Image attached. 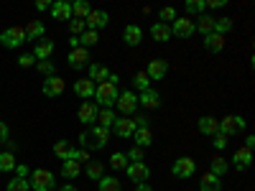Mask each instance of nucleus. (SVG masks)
<instances>
[{"mask_svg": "<svg viewBox=\"0 0 255 191\" xmlns=\"http://www.w3.org/2000/svg\"><path fill=\"white\" fill-rule=\"evenodd\" d=\"M110 140V130L108 127H100V125H90V130H84L79 135V143L84 151H102Z\"/></svg>", "mask_w": 255, "mask_h": 191, "instance_id": "nucleus-1", "label": "nucleus"}, {"mask_svg": "<svg viewBox=\"0 0 255 191\" xmlns=\"http://www.w3.org/2000/svg\"><path fill=\"white\" fill-rule=\"evenodd\" d=\"M28 184L33 191H54L56 189V176L46 168H36V171L28 174Z\"/></svg>", "mask_w": 255, "mask_h": 191, "instance_id": "nucleus-2", "label": "nucleus"}, {"mask_svg": "<svg viewBox=\"0 0 255 191\" xmlns=\"http://www.w3.org/2000/svg\"><path fill=\"white\" fill-rule=\"evenodd\" d=\"M95 97H97L95 104H102V110H113V104L118 102V87L113 82H100L95 87Z\"/></svg>", "mask_w": 255, "mask_h": 191, "instance_id": "nucleus-3", "label": "nucleus"}, {"mask_svg": "<svg viewBox=\"0 0 255 191\" xmlns=\"http://www.w3.org/2000/svg\"><path fill=\"white\" fill-rule=\"evenodd\" d=\"M245 127H248V122H245V117H240V115H227V117L220 120V133L227 135V138L240 135Z\"/></svg>", "mask_w": 255, "mask_h": 191, "instance_id": "nucleus-4", "label": "nucleus"}, {"mask_svg": "<svg viewBox=\"0 0 255 191\" xmlns=\"http://www.w3.org/2000/svg\"><path fill=\"white\" fill-rule=\"evenodd\" d=\"M0 44H3L5 49H18L26 44V33L20 26H13V28H5L3 33H0Z\"/></svg>", "mask_w": 255, "mask_h": 191, "instance_id": "nucleus-5", "label": "nucleus"}, {"mask_svg": "<svg viewBox=\"0 0 255 191\" xmlns=\"http://www.w3.org/2000/svg\"><path fill=\"white\" fill-rule=\"evenodd\" d=\"M171 174H174L176 179H191V176L197 174V163H194V158H189V156L176 158V163L171 166Z\"/></svg>", "mask_w": 255, "mask_h": 191, "instance_id": "nucleus-6", "label": "nucleus"}, {"mask_svg": "<svg viewBox=\"0 0 255 191\" xmlns=\"http://www.w3.org/2000/svg\"><path fill=\"white\" fill-rule=\"evenodd\" d=\"M197 31H194V18L189 15H176L174 26H171V36H179V38H191Z\"/></svg>", "mask_w": 255, "mask_h": 191, "instance_id": "nucleus-7", "label": "nucleus"}, {"mask_svg": "<svg viewBox=\"0 0 255 191\" xmlns=\"http://www.w3.org/2000/svg\"><path fill=\"white\" fill-rule=\"evenodd\" d=\"M115 104H118V112L123 117H128V115H133L138 110V97H135V92H120Z\"/></svg>", "mask_w": 255, "mask_h": 191, "instance_id": "nucleus-8", "label": "nucleus"}, {"mask_svg": "<svg viewBox=\"0 0 255 191\" xmlns=\"http://www.w3.org/2000/svg\"><path fill=\"white\" fill-rule=\"evenodd\" d=\"M125 174H128V179L138 186V184H145L148 179H151V168H148L145 163H128Z\"/></svg>", "mask_w": 255, "mask_h": 191, "instance_id": "nucleus-9", "label": "nucleus"}, {"mask_svg": "<svg viewBox=\"0 0 255 191\" xmlns=\"http://www.w3.org/2000/svg\"><path fill=\"white\" fill-rule=\"evenodd\" d=\"M67 61H69V67H72L74 72H79V69H84V67H90V51L82 49V46H77V49L69 51Z\"/></svg>", "mask_w": 255, "mask_h": 191, "instance_id": "nucleus-10", "label": "nucleus"}, {"mask_svg": "<svg viewBox=\"0 0 255 191\" xmlns=\"http://www.w3.org/2000/svg\"><path fill=\"white\" fill-rule=\"evenodd\" d=\"M110 23V15L105 10H90V15L84 18V26H87V31H100Z\"/></svg>", "mask_w": 255, "mask_h": 191, "instance_id": "nucleus-11", "label": "nucleus"}, {"mask_svg": "<svg viewBox=\"0 0 255 191\" xmlns=\"http://www.w3.org/2000/svg\"><path fill=\"white\" fill-rule=\"evenodd\" d=\"M166 72H168V61H166V59H153V61H148L145 74H148V79H151V82H161V79L166 77Z\"/></svg>", "mask_w": 255, "mask_h": 191, "instance_id": "nucleus-12", "label": "nucleus"}, {"mask_svg": "<svg viewBox=\"0 0 255 191\" xmlns=\"http://www.w3.org/2000/svg\"><path fill=\"white\" fill-rule=\"evenodd\" d=\"M113 130H115L118 138H133V133H135V122H133L130 117H118L115 125H113Z\"/></svg>", "mask_w": 255, "mask_h": 191, "instance_id": "nucleus-13", "label": "nucleus"}, {"mask_svg": "<svg viewBox=\"0 0 255 191\" xmlns=\"http://www.w3.org/2000/svg\"><path fill=\"white\" fill-rule=\"evenodd\" d=\"M97 104L95 102H82V107H79V122H84V125H95L97 122Z\"/></svg>", "mask_w": 255, "mask_h": 191, "instance_id": "nucleus-14", "label": "nucleus"}, {"mask_svg": "<svg viewBox=\"0 0 255 191\" xmlns=\"http://www.w3.org/2000/svg\"><path fill=\"white\" fill-rule=\"evenodd\" d=\"M64 87H67V84H64V79L56 77V74L44 79V95H46V97H59V95L64 92Z\"/></svg>", "mask_w": 255, "mask_h": 191, "instance_id": "nucleus-15", "label": "nucleus"}, {"mask_svg": "<svg viewBox=\"0 0 255 191\" xmlns=\"http://www.w3.org/2000/svg\"><path fill=\"white\" fill-rule=\"evenodd\" d=\"M95 87H97V84L90 82L87 77H84V79H77V82H74V95L82 97V99H92V97H95Z\"/></svg>", "mask_w": 255, "mask_h": 191, "instance_id": "nucleus-16", "label": "nucleus"}, {"mask_svg": "<svg viewBox=\"0 0 255 191\" xmlns=\"http://www.w3.org/2000/svg\"><path fill=\"white\" fill-rule=\"evenodd\" d=\"M232 163H235V168L238 171H245V168H250V163H253V151L250 148H238L235 151V156H232Z\"/></svg>", "mask_w": 255, "mask_h": 191, "instance_id": "nucleus-17", "label": "nucleus"}, {"mask_svg": "<svg viewBox=\"0 0 255 191\" xmlns=\"http://www.w3.org/2000/svg\"><path fill=\"white\" fill-rule=\"evenodd\" d=\"M199 133L202 135H217L220 133V120L217 117H212V115H204V117H199Z\"/></svg>", "mask_w": 255, "mask_h": 191, "instance_id": "nucleus-18", "label": "nucleus"}, {"mask_svg": "<svg viewBox=\"0 0 255 191\" xmlns=\"http://www.w3.org/2000/svg\"><path fill=\"white\" fill-rule=\"evenodd\" d=\"M51 15H54V20H72V3L56 0V3L51 5Z\"/></svg>", "mask_w": 255, "mask_h": 191, "instance_id": "nucleus-19", "label": "nucleus"}, {"mask_svg": "<svg viewBox=\"0 0 255 191\" xmlns=\"http://www.w3.org/2000/svg\"><path fill=\"white\" fill-rule=\"evenodd\" d=\"M54 156L61 161H74V145L69 140H56L54 143Z\"/></svg>", "mask_w": 255, "mask_h": 191, "instance_id": "nucleus-20", "label": "nucleus"}, {"mask_svg": "<svg viewBox=\"0 0 255 191\" xmlns=\"http://www.w3.org/2000/svg\"><path fill=\"white\" fill-rule=\"evenodd\" d=\"M138 104H143V107H148V110H156V107H161V95L156 90H145V92H140Z\"/></svg>", "mask_w": 255, "mask_h": 191, "instance_id": "nucleus-21", "label": "nucleus"}, {"mask_svg": "<svg viewBox=\"0 0 255 191\" xmlns=\"http://www.w3.org/2000/svg\"><path fill=\"white\" fill-rule=\"evenodd\" d=\"M123 41H125L128 46H138L140 41H143V31H140V26H135V23L125 26V31H123Z\"/></svg>", "mask_w": 255, "mask_h": 191, "instance_id": "nucleus-22", "label": "nucleus"}, {"mask_svg": "<svg viewBox=\"0 0 255 191\" xmlns=\"http://www.w3.org/2000/svg\"><path fill=\"white\" fill-rule=\"evenodd\" d=\"M199 189L202 191H222V181H220V176L207 171V174L199 176Z\"/></svg>", "mask_w": 255, "mask_h": 191, "instance_id": "nucleus-23", "label": "nucleus"}, {"mask_svg": "<svg viewBox=\"0 0 255 191\" xmlns=\"http://www.w3.org/2000/svg\"><path fill=\"white\" fill-rule=\"evenodd\" d=\"M133 140H135L138 148H148V145L153 143V130H151V127H135Z\"/></svg>", "mask_w": 255, "mask_h": 191, "instance_id": "nucleus-24", "label": "nucleus"}, {"mask_svg": "<svg viewBox=\"0 0 255 191\" xmlns=\"http://www.w3.org/2000/svg\"><path fill=\"white\" fill-rule=\"evenodd\" d=\"M204 49L212 51V54H220V51L225 49V36H220V33H209V36H204Z\"/></svg>", "mask_w": 255, "mask_h": 191, "instance_id": "nucleus-25", "label": "nucleus"}, {"mask_svg": "<svg viewBox=\"0 0 255 191\" xmlns=\"http://www.w3.org/2000/svg\"><path fill=\"white\" fill-rule=\"evenodd\" d=\"M194 31H199L202 36L215 33V18H212V15H199V18L194 20Z\"/></svg>", "mask_w": 255, "mask_h": 191, "instance_id": "nucleus-26", "label": "nucleus"}, {"mask_svg": "<svg viewBox=\"0 0 255 191\" xmlns=\"http://www.w3.org/2000/svg\"><path fill=\"white\" fill-rule=\"evenodd\" d=\"M90 82H108V77H110V69L105 67V64H90Z\"/></svg>", "mask_w": 255, "mask_h": 191, "instance_id": "nucleus-27", "label": "nucleus"}, {"mask_svg": "<svg viewBox=\"0 0 255 191\" xmlns=\"http://www.w3.org/2000/svg\"><path fill=\"white\" fill-rule=\"evenodd\" d=\"M151 38L158 41V44L168 41V38H171V26H166V23H153V26H151Z\"/></svg>", "mask_w": 255, "mask_h": 191, "instance_id": "nucleus-28", "label": "nucleus"}, {"mask_svg": "<svg viewBox=\"0 0 255 191\" xmlns=\"http://www.w3.org/2000/svg\"><path fill=\"white\" fill-rule=\"evenodd\" d=\"M79 174H82V166L77 161H64L61 163V176L67 179V181H74Z\"/></svg>", "mask_w": 255, "mask_h": 191, "instance_id": "nucleus-29", "label": "nucleus"}, {"mask_svg": "<svg viewBox=\"0 0 255 191\" xmlns=\"http://www.w3.org/2000/svg\"><path fill=\"white\" fill-rule=\"evenodd\" d=\"M51 54H54V41H38L36 44V51H33L36 61H46Z\"/></svg>", "mask_w": 255, "mask_h": 191, "instance_id": "nucleus-30", "label": "nucleus"}, {"mask_svg": "<svg viewBox=\"0 0 255 191\" xmlns=\"http://www.w3.org/2000/svg\"><path fill=\"white\" fill-rule=\"evenodd\" d=\"M227 168H230V166H227V161H225L222 156H212V158H209V174H215V176L222 179V176L227 174Z\"/></svg>", "mask_w": 255, "mask_h": 191, "instance_id": "nucleus-31", "label": "nucleus"}, {"mask_svg": "<svg viewBox=\"0 0 255 191\" xmlns=\"http://www.w3.org/2000/svg\"><path fill=\"white\" fill-rule=\"evenodd\" d=\"M23 33H26V44L28 41H36V38L44 36V23H41V20H31V23L23 28Z\"/></svg>", "mask_w": 255, "mask_h": 191, "instance_id": "nucleus-32", "label": "nucleus"}, {"mask_svg": "<svg viewBox=\"0 0 255 191\" xmlns=\"http://www.w3.org/2000/svg\"><path fill=\"white\" fill-rule=\"evenodd\" d=\"M115 120H118L115 110H100V112H97V122H95V125H100V127H108V130H113Z\"/></svg>", "mask_w": 255, "mask_h": 191, "instance_id": "nucleus-33", "label": "nucleus"}, {"mask_svg": "<svg viewBox=\"0 0 255 191\" xmlns=\"http://www.w3.org/2000/svg\"><path fill=\"white\" fill-rule=\"evenodd\" d=\"M90 10H92V5L87 3V0H77V3H72V18H77V20H84L90 15Z\"/></svg>", "mask_w": 255, "mask_h": 191, "instance_id": "nucleus-34", "label": "nucleus"}, {"mask_svg": "<svg viewBox=\"0 0 255 191\" xmlns=\"http://www.w3.org/2000/svg\"><path fill=\"white\" fill-rule=\"evenodd\" d=\"M15 153H8V151H3L0 153V174H8V171H15Z\"/></svg>", "mask_w": 255, "mask_h": 191, "instance_id": "nucleus-35", "label": "nucleus"}, {"mask_svg": "<svg viewBox=\"0 0 255 191\" xmlns=\"http://www.w3.org/2000/svg\"><path fill=\"white\" fill-rule=\"evenodd\" d=\"M232 28H235V20L232 18H215V33H220V36H225V33H230Z\"/></svg>", "mask_w": 255, "mask_h": 191, "instance_id": "nucleus-36", "label": "nucleus"}, {"mask_svg": "<svg viewBox=\"0 0 255 191\" xmlns=\"http://www.w3.org/2000/svg\"><path fill=\"white\" fill-rule=\"evenodd\" d=\"M5 191H31V184H28V179H23V176H15V179H10V181L5 184Z\"/></svg>", "mask_w": 255, "mask_h": 191, "instance_id": "nucleus-37", "label": "nucleus"}, {"mask_svg": "<svg viewBox=\"0 0 255 191\" xmlns=\"http://www.w3.org/2000/svg\"><path fill=\"white\" fill-rule=\"evenodd\" d=\"M97 189H100V191H123L120 181L113 179V176H102V179L97 181Z\"/></svg>", "mask_w": 255, "mask_h": 191, "instance_id": "nucleus-38", "label": "nucleus"}, {"mask_svg": "<svg viewBox=\"0 0 255 191\" xmlns=\"http://www.w3.org/2000/svg\"><path fill=\"white\" fill-rule=\"evenodd\" d=\"M87 176H90L92 181H100V179L105 176V166H102L100 161H90V163H87Z\"/></svg>", "mask_w": 255, "mask_h": 191, "instance_id": "nucleus-39", "label": "nucleus"}, {"mask_svg": "<svg viewBox=\"0 0 255 191\" xmlns=\"http://www.w3.org/2000/svg\"><path fill=\"white\" fill-rule=\"evenodd\" d=\"M97 41H100V33H97V31H84V33L79 36V46L87 49V46H95Z\"/></svg>", "mask_w": 255, "mask_h": 191, "instance_id": "nucleus-40", "label": "nucleus"}, {"mask_svg": "<svg viewBox=\"0 0 255 191\" xmlns=\"http://www.w3.org/2000/svg\"><path fill=\"white\" fill-rule=\"evenodd\" d=\"M133 84L138 87V92L151 90V79H148V74H145V72H135V77H133Z\"/></svg>", "mask_w": 255, "mask_h": 191, "instance_id": "nucleus-41", "label": "nucleus"}, {"mask_svg": "<svg viewBox=\"0 0 255 191\" xmlns=\"http://www.w3.org/2000/svg\"><path fill=\"white\" fill-rule=\"evenodd\" d=\"M128 163H130V161H128L125 153H113V156H110V166L115 168V171H125Z\"/></svg>", "mask_w": 255, "mask_h": 191, "instance_id": "nucleus-42", "label": "nucleus"}, {"mask_svg": "<svg viewBox=\"0 0 255 191\" xmlns=\"http://www.w3.org/2000/svg\"><path fill=\"white\" fill-rule=\"evenodd\" d=\"M186 13H191V15H204V0H186Z\"/></svg>", "mask_w": 255, "mask_h": 191, "instance_id": "nucleus-43", "label": "nucleus"}, {"mask_svg": "<svg viewBox=\"0 0 255 191\" xmlns=\"http://www.w3.org/2000/svg\"><path fill=\"white\" fill-rule=\"evenodd\" d=\"M125 156H128V161H130V163H143V158H145V148L133 145V148H130V151H128Z\"/></svg>", "mask_w": 255, "mask_h": 191, "instance_id": "nucleus-44", "label": "nucleus"}, {"mask_svg": "<svg viewBox=\"0 0 255 191\" xmlns=\"http://www.w3.org/2000/svg\"><path fill=\"white\" fill-rule=\"evenodd\" d=\"M69 31H72V36H77V38H79L84 31H87V26H84V20H77V18H72V20H69Z\"/></svg>", "mask_w": 255, "mask_h": 191, "instance_id": "nucleus-45", "label": "nucleus"}, {"mask_svg": "<svg viewBox=\"0 0 255 191\" xmlns=\"http://www.w3.org/2000/svg\"><path fill=\"white\" fill-rule=\"evenodd\" d=\"M212 145H215L217 151H225V148L230 145V138L222 135V133H217V135H212Z\"/></svg>", "mask_w": 255, "mask_h": 191, "instance_id": "nucleus-46", "label": "nucleus"}, {"mask_svg": "<svg viewBox=\"0 0 255 191\" xmlns=\"http://www.w3.org/2000/svg\"><path fill=\"white\" fill-rule=\"evenodd\" d=\"M168 20H176V10H174V8H163V10L158 13V23H166V26H168Z\"/></svg>", "mask_w": 255, "mask_h": 191, "instance_id": "nucleus-47", "label": "nucleus"}, {"mask_svg": "<svg viewBox=\"0 0 255 191\" xmlns=\"http://www.w3.org/2000/svg\"><path fill=\"white\" fill-rule=\"evenodd\" d=\"M36 69L46 77H54V64L51 61H36Z\"/></svg>", "mask_w": 255, "mask_h": 191, "instance_id": "nucleus-48", "label": "nucleus"}, {"mask_svg": "<svg viewBox=\"0 0 255 191\" xmlns=\"http://www.w3.org/2000/svg\"><path fill=\"white\" fill-rule=\"evenodd\" d=\"M74 161L77 163H90V151H84V148H74Z\"/></svg>", "mask_w": 255, "mask_h": 191, "instance_id": "nucleus-49", "label": "nucleus"}, {"mask_svg": "<svg viewBox=\"0 0 255 191\" xmlns=\"http://www.w3.org/2000/svg\"><path fill=\"white\" fill-rule=\"evenodd\" d=\"M33 64H36V56H33V54H23V56L18 59V67H23V69L33 67Z\"/></svg>", "mask_w": 255, "mask_h": 191, "instance_id": "nucleus-50", "label": "nucleus"}, {"mask_svg": "<svg viewBox=\"0 0 255 191\" xmlns=\"http://www.w3.org/2000/svg\"><path fill=\"white\" fill-rule=\"evenodd\" d=\"M10 138V130H8V122H0V143H5Z\"/></svg>", "mask_w": 255, "mask_h": 191, "instance_id": "nucleus-51", "label": "nucleus"}, {"mask_svg": "<svg viewBox=\"0 0 255 191\" xmlns=\"http://www.w3.org/2000/svg\"><path fill=\"white\" fill-rule=\"evenodd\" d=\"M51 0H38V3H36V10H41V13H44V10H51Z\"/></svg>", "mask_w": 255, "mask_h": 191, "instance_id": "nucleus-52", "label": "nucleus"}, {"mask_svg": "<svg viewBox=\"0 0 255 191\" xmlns=\"http://www.w3.org/2000/svg\"><path fill=\"white\" fill-rule=\"evenodd\" d=\"M133 122H135V127H151V122H148V117H145V115H138Z\"/></svg>", "mask_w": 255, "mask_h": 191, "instance_id": "nucleus-53", "label": "nucleus"}, {"mask_svg": "<svg viewBox=\"0 0 255 191\" xmlns=\"http://www.w3.org/2000/svg\"><path fill=\"white\" fill-rule=\"evenodd\" d=\"M28 174H31V171H28V168H26L23 163H18V166H15V176H23V179H28Z\"/></svg>", "mask_w": 255, "mask_h": 191, "instance_id": "nucleus-54", "label": "nucleus"}, {"mask_svg": "<svg viewBox=\"0 0 255 191\" xmlns=\"http://www.w3.org/2000/svg\"><path fill=\"white\" fill-rule=\"evenodd\" d=\"M207 8H225L227 5V0H209V3H204Z\"/></svg>", "mask_w": 255, "mask_h": 191, "instance_id": "nucleus-55", "label": "nucleus"}, {"mask_svg": "<svg viewBox=\"0 0 255 191\" xmlns=\"http://www.w3.org/2000/svg\"><path fill=\"white\" fill-rule=\"evenodd\" d=\"M5 151H8V153H15V151H18V143L8 138V140H5Z\"/></svg>", "mask_w": 255, "mask_h": 191, "instance_id": "nucleus-56", "label": "nucleus"}, {"mask_svg": "<svg viewBox=\"0 0 255 191\" xmlns=\"http://www.w3.org/2000/svg\"><path fill=\"white\" fill-rule=\"evenodd\" d=\"M245 148H250V151L255 148V138H253V135H248V138H245Z\"/></svg>", "mask_w": 255, "mask_h": 191, "instance_id": "nucleus-57", "label": "nucleus"}, {"mask_svg": "<svg viewBox=\"0 0 255 191\" xmlns=\"http://www.w3.org/2000/svg\"><path fill=\"white\" fill-rule=\"evenodd\" d=\"M59 191H77V186H72V184H64V186H59Z\"/></svg>", "mask_w": 255, "mask_h": 191, "instance_id": "nucleus-58", "label": "nucleus"}, {"mask_svg": "<svg viewBox=\"0 0 255 191\" xmlns=\"http://www.w3.org/2000/svg\"><path fill=\"white\" fill-rule=\"evenodd\" d=\"M135 191H153V189L148 186V184H138V186H135Z\"/></svg>", "mask_w": 255, "mask_h": 191, "instance_id": "nucleus-59", "label": "nucleus"}, {"mask_svg": "<svg viewBox=\"0 0 255 191\" xmlns=\"http://www.w3.org/2000/svg\"><path fill=\"white\" fill-rule=\"evenodd\" d=\"M69 44H72V49H77V46H79V38H77V36H72V38H69Z\"/></svg>", "mask_w": 255, "mask_h": 191, "instance_id": "nucleus-60", "label": "nucleus"}]
</instances>
